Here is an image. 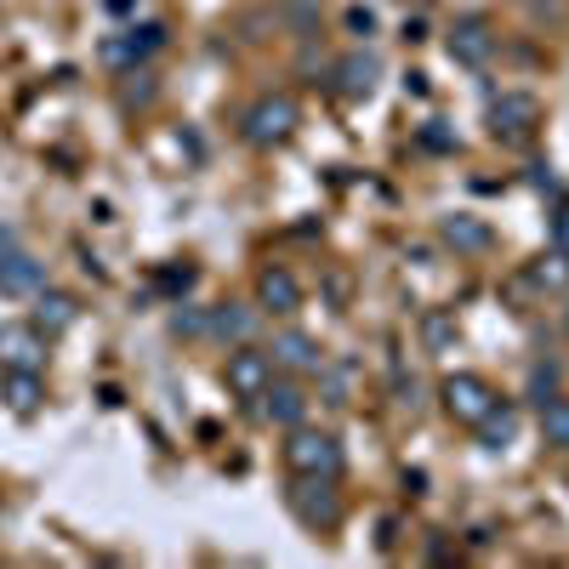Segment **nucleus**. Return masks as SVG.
I'll use <instances>...</instances> for the list:
<instances>
[{
    "instance_id": "f257e3e1",
    "label": "nucleus",
    "mask_w": 569,
    "mask_h": 569,
    "mask_svg": "<svg viewBox=\"0 0 569 569\" xmlns=\"http://www.w3.org/2000/svg\"><path fill=\"white\" fill-rule=\"evenodd\" d=\"M297 120H302L297 98H284V91H262V98L246 109V120H240V137L251 142V149H279V142L297 131Z\"/></svg>"
},
{
    "instance_id": "f03ea898",
    "label": "nucleus",
    "mask_w": 569,
    "mask_h": 569,
    "mask_svg": "<svg viewBox=\"0 0 569 569\" xmlns=\"http://www.w3.org/2000/svg\"><path fill=\"white\" fill-rule=\"evenodd\" d=\"M284 467L308 472V479H342V445L313 427H291V445H284Z\"/></svg>"
},
{
    "instance_id": "7ed1b4c3",
    "label": "nucleus",
    "mask_w": 569,
    "mask_h": 569,
    "mask_svg": "<svg viewBox=\"0 0 569 569\" xmlns=\"http://www.w3.org/2000/svg\"><path fill=\"white\" fill-rule=\"evenodd\" d=\"M291 512L302 518L308 530H337V525H342L337 479H308V472H297V485H291Z\"/></svg>"
},
{
    "instance_id": "20e7f679",
    "label": "nucleus",
    "mask_w": 569,
    "mask_h": 569,
    "mask_svg": "<svg viewBox=\"0 0 569 569\" xmlns=\"http://www.w3.org/2000/svg\"><path fill=\"white\" fill-rule=\"evenodd\" d=\"M222 382H228V393H240V399H262V388L273 382V353L251 348V342H233L228 359H222Z\"/></svg>"
},
{
    "instance_id": "39448f33",
    "label": "nucleus",
    "mask_w": 569,
    "mask_h": 569,
    "mask_svg": "<svg viewBox=\"0 0 569 569\" xmlns=\"http://www.w3.org/2000/svg\"><path fill=\"white\" fill-rule=\"evenodd\" d=\"M445 416L450 421H461V427H479L485 416H490V405H496V388L485 382V376H472V370H456V376H445Z\"/></svg>"
},
{
    "instance_id": "423d86ee",
    "label": "nucleus",
    "mask_w": 569,
    "mask_h": 569,
    "mask_svg": "<svg viewBox=\"0 0 569 569\" xmlns=\"http://www.w3.org/2000/svg\"><path fill=\"white\" fill-rule=\"evenodd\" d=\"M536 120H541V103L530 98V91H501V98L490 103V131L496 137H530L536 131Z\"/></svg>"
},
{
    "instance_id": "0eeeda50",
    "label": "nucleus",
    "mask_w": 569,
    "mask_h": 569,
    "mask_svg": "<svg viewBox=\"0 0 569 569\" xmlns=\"http://www.w3.org/2000/svg\"><path fill=\"white\" fill-rule=\"evenodd\" d=\"M46 342L34 325H0V370H40L46 365Z\"/></svg>"
},
{
    "instance_id": "6e6552de",
    "label": "nucleus",
    "mask_w": 569,
    "mask_h": 569,
    "mask_svg": "<svg viewBox=\"0 0 569 569\" xmlns=\"http://www.w3.org/2000/svg\"><path fill=\"white\" fill-rule=\"evenodd\" d=\"M445 46H450V58H456L461 69H485L490 52H496V34H490L485 18H456V29H450Z\"/></svg>"
},
{
    "instance_id": "1a4fd4ad",
    "label": "nucleus",
    "mask_w": 569,
    "mask_h": 569,
    "mask_svg": "<svg viewBox=\"0 0 569 569\" xmlns=\"http://www.w3.org/2000/svg\"><path fill=\"white\" fill-rule=\"evenodd\" d=\"M268 353H273V370H291V376H319L325 370V353H319V342L308 337V330H279Z\"/></svg>"
},
{
    "instance_id": "9d476101",
    "label": "nucleus",
    "mask_w": 569,
    "mask_h": 569,
    "mask_svg": "<svg viewBox=\"0 0 569 569\" xmlns=\"http://www.w3.org/2000/svg\"><path fill=\"white\" fill-rule=\"evenodd\" d=\"M160 46H166V29L160 23H142V29H126V34L103 40V63L109 69H131V63H142L149 52H160Z\"/></svg>"
},
{
    "instance_id": "9b49d317",
    "label": "nucleus",
    "mask_w": 569,
    "mask_h": 569,
    "mask_svg": "<svg viewBox=\"0 0 569 569\" xmlns=\"http://www.w3.org/2000/svg\"><path fill=\"white\" fill-rule=\"evenodd\" d=\"M34 291H46V262L7 246L0 251V297H34Z\"/></svg>"
},
{
    "instance_id": "f8f14e48",
    "label": "nucleus",
    "mask_w": 569,
    "mask_h": 569,
    "mask_svg": "<svg viewBox=\"0 0 569 569\" xmlns=\"http://www.w3.org/2000/svg\"><path fill=\"white\" fill-rule=\"evenodd\" d=\"M257 308H268V313H297V308H302L297 273L279 268V262H268V268L257 273Z\"/></svg>"
},
{
    "instance_id": "ddd939ff",
    "label": "nucleus",
    "mask_w": 569,
    "mask_h": 569,
    "mask_svg": "<svg viewBox=\"0 0 569 569\" xmlns=\"http://www.w3.org/2000/svg\"><path fill=\"white\" fill-rule=\"evenodd\" d=\"M257 410H262V421H273V427H302V421H308V393H302V382H268Z\"/></svg>"
},
{
    "instance_id": "4468645a",
    "label": "nucleus",
    "mask_w": 569,
    "mask_h": 569,
    "mask_svg": "<svg viewBox=\"0 0 569 569\" xmlns=\"http://www.w3.org/2000/svg\"><path fill=\"white\" fill-rule=\"evenodd\" d=\"M80 319V302L63 291H34V330L40 337H63V330Z\"/></svg>"
},
{
    "instance_id": "2eb2a0df",
    "label": "nucleus",
    "mask_w": 569,
    "mask_h": 569,
    "mask_svg": "<svg viewBox=\"0 0 569 569\" xmlns=\"http://www.w3.org/2000/svg\"><path fill=\"white\" fill-rule=\"evenodd\" d=\"M251 330H257V308H251V302H222V308H211V337H222V342H251Z\"/></svg>"
},
{
    "instance_id": "dca6fc26",
    "label": "nucleus",
    "mask_w": 569,
    "mask_h": 569,
    "mask_svg": "<svg viewBox=\"0 0 569 569\" xmlns=\"http://www.w3.org/2000/svg\"><path fill=\"white\" fill-rule=\"evenodd\" d=\"M376 74H382V63H376L370 52H348V58L337 63V80H342L348 98H370V91H376Z\"/></svg>"
},
{
    "instance_id": "f3484780",
    "label": "nucleus",
    "mask_w": 569,
    "mask_h": 569,
    "mask_svg": "<svg viewBox=\"0 0 569 569\" xmlns=\"http://www.w3.org/2000/svg\"><path fill=\"white\" fill-rule=\"evenodd\" d=\"M439 233H445V246H456V251H490V222H479V217H445L439 222Z\"/></svg>"
},
{
    "instance_id": "a211bd4d",
    "label": "nucleus",
    "mask_w": 569,
    "mask_h": 569,
    "mask_svg": "<svg viewBox=\"0 0 569 569\" xmlns=\"http://www.w3.org/2000/svg\"><path fill=\"white\" fill-rule=\"evenodd\" d=\"M7 382H0V393H7V405L18 410V416H34L40 410V370H0Z\"/></svg>"
},
{
    "instance_id": "6ab92c4d",
    "label": "nucleus",
    "mask_w": 569,
    "mask_h": 569,
    "mask_svg": "<svg viewBox=\"0 0 569 569\" xmlns=\"http://www.w3.org/2000/svg\"><path fill=\"white\" fill-rule=\"evenodd\" d=\"M479 439H485V450H507L512 439H518V410L512 405H490V416L479 421Z\"/></svg>"
},
{
    "instance_id": "aec40b11",
    "label": "nucleus",
    "mask_w": 569,
    "mask_h": 569,
    "mask_svg": "<svg viewBox=\"0 0 569 569\" xmlns=\"http://www.w3.org/2000/svg\"><path fill=\"white\" fill-rule=\"evenodd\" d=\"M541 439H547L552 450H569V399H563V393L541 399Z\"/></svg>"
},
{
    "instance_id": "412c9836",
    "label": "nucleus",
    "mask_w": 569,
    "mask_h": 569,
    "mask_svg": "<svg viewBox=\"0 0 569 569\" xmlns=\"http://www.w3.org/2000/svg\"><path fill=\"white\" fill-rule=\"evenodd\" d=\"M530 284H536V291H563V284H569V251H547L536 268H530Z\"/></svg>"
},
{
    "instance_id": "4be33fe9",
    "label": "nucleus",
    "mask_w": 569,
    "mask_h": 569,
    "mask_svg": "<svg viewBox=\"0 0 569 569\" xmlns=\"http://www.w3.org/2000/svg\"><path fill=\"white\" fill-rule=\"evenodd\" d=\"M171 330H177V337H206L211 313H206V308H177V313H171Z\"/></svg>"
},
{
    "instance_id": "5701e85b",
    "label": "nucleus",
    "mask_w": 569,
    "mask_h": 569,
    "mask_svg": "<svg viewBox=\"0 0 569 569\" xmlns=\"http://www.w3.org/2000/svg\"><path fill=\"white\" fill-rule=\"evenodd\" d=\"M421 337H427V348H445V342L456 337V319H450V313H427V319H421Z\"/></svg>"
},
{
    "instance_id": "b1692460",
    "label": "nucleus",
    "mask_w": 569,
    "mask_h": 569,
    "mask_svg": "<svg viewBox=\"0 0 569 569\" xmlns=\"http://www.w3.org/2000/svg\"><path fill=\"white\" fill-rule=\"evenodd\" d=\"M558 393V365H536L530 370V399L541 405V399H552Z\"/></svg>"
},
{
    "instance_id": "393cba45",
    "label": "nucleus",
    "mask_w": 569,
    "mask_h": 569,
    "mask_svg": "<svg viewBox=\"0 0 569 569\" xmlns=\"http://www.w3.org/2000/svg\"><path fill=\"white\" fill-rule=\"evenodd\" d=\"M160 284H166L171 297H182L188 284H194V268H166V273H160Z\"/></svg>"
},
{
    "instance_id": "a878e982",
    "label": "nucleus",
    "mask_w": 569,
    "mask_h": 569,
    "mask_svg": "<svg viewBox=\"0 0 569 569\" xmlns=\"http://www.w3.org/2000/svg\"><path fill=\"white\" fill-rule=\"evenodd\" d=\"M348 29H353V34H370V29H376V18H370L365 7H353V12H348Z\"/></svg>"
},
{
    "instance_id": "bb28decb",
    "label": "nucleus",
    "mask_w": 569,
    "mask_h": 569,
    "mask_svg": "<svg viewBox=\"0 0 569 569\" xmlns=\"http://www.w3.org/2000/svg\"><path fill=\"white\" fill-rule=\"evenodd\" d=\"M552 240H558V251H569V206H563L558 222H552Z\"/></svg>"
},
{
    "instance_id": "cd10ccee",
    "label": "nucleus",
    "mask_w": 569,
    "mask_h": 569,
    "mask_svg": "<svg viewBox=\"0 0 569 569\" xmlns=\"http://www.w3.org/2000/svg\"><path fill=\"white\" fill-rule=\"evenodd\" d=\"M109 7H114V12H131V0H109Z\"/></svg>"
},
{
    "instance_id": "c85d7f7f",
    "label": "nucleus",
    "mask_w": 569,
    "mask_h": 569,
    "mask_svg": "<svg viewBox=\"0 0 569 569\" xmlns=\"http://www.w3.org/2000/svg\"><path fill=\"white\" fill-rule=\"evenodd\" d=\"M563 330H569V308H563Z\"/></svg>"
}]
</instances>
